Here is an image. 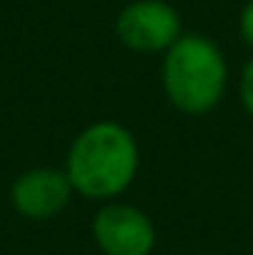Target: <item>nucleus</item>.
I'll return each instance as SVG.
<instances>
[{"label":"nucleus","mask_w":253,"mask_h":255,"mask_svg":"<svg viewBox=\"0 0 253 255\" xmlns=\"http://www.w3.org/2000/svg\"><path fill=\"white\" fill-rule=\"evenodd\" d=\"M93 239L104 255H150L155 226L139 206L106 204L93 217Z\"/></svg>","instance_id":"20e7f679"},{"label":"nucleus","mask_w":253,"mask_h":255,"mask_svg":"<svg viewBox=\"0 0 253 255\" xmlns=\"http://www.w3.org/2000/svg\"><path fill=\"white\" fill-rule=\"evenodd\" d=\"M74 187L65 171L57 168H33V171L16 177L11 185V204L22 217L30 220H49L57 217L68 206Z\"/></svg>","instance_id":"39448f33"},{"label":"nucleus","mask_w":253,"mask_h":255,"mask_svg":"<svg viewBox=\"0 0 253 255\" xmlns=\"http://www.w3.org/2000/svg\"><path fill=\"white\" fill-rule=\"evenodd\" d=\"M114 30L128 49L155 54L166 52L183 35V19L164 0H134L117 14Z\"/></svg>","instance_id":"7ed1b4c3"},{"label":"nucleus","mask_w":253,"mask_h":255,"mask_svg":"<svg viewBox=\"0 0 253 255\" xmlns=\"http://www.w3.org/2000/svg\"><path fill=\"white\" fill-rule=\"evenodd\" d=\"M139 147L125 125L101 120L74 138L65 157V177L74 193L93 201H109L134 182Z\"/></svg>","instance_id":"f257e3e1"},{"label":"nucleus","mask_w":253,"mask_h":255,"mask_svg":"<svg viewBox=\"0 0 253 255\" xmlns=\"http://www.w3.org/2000/svg\"><path fill=\"white\" fill-rule=\"evenodd\" d=\"M240 101H243V109L253 117V57L245 63L240 74Z\"/></svg>","instance_id":"423d86ee"},{"label":"nucleus","mask_w":253,"mask_h":255,"mask_svg":"<svg viewBox=\"0 0 253 255\" xmlns=\"http://www.w3.org/2000/svg\"><path fill=\"white\" fill-rule=\"evenodd\" d=\"M161 82L177 112L199 117L221 103L229 84V65L215 41L199 33H183L164 52Z\"/></svg>","instance_id":"f03ea898"},{"label":"nucleus","mask_w":253,"mask_h":255,"mask_svg":"<svg viewBox=\"0 0 253 255\" xmlns=\"http://www.w3.org/2000/svg\"><path fill=\"white\" fill-rule=\"evenodd\" d=\"M240 35L243 41L253 49V0L243 5V14H240Z\"/></svg>","instance_id":"0eeeda50"}]
</instances>
